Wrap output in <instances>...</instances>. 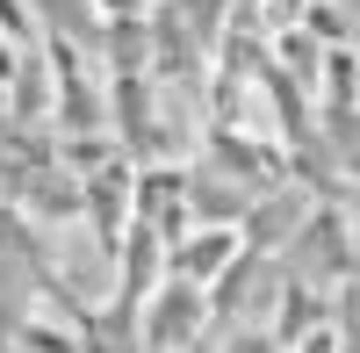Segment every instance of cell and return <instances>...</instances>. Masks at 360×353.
Instances as JSON below:
<instances>
[{"label":"cell","mask_w":360,"mask_h":353,"mask_svg":"<svg viewBox=\"0 0 360 353\" xmlns=\"http://www.w3.org/2000/svg\"><path fill=\"white\" fill-rule=\"evenodd\" d=\"M202 296H209V288L166 274L152 296L137 303V346H144V353H180V346L209 325V303H202Z\"/></svg>","instance_id":"1"},{"label":"cell","mask_w":360,"mask_h":353,"mask_svg":"<svg viewBox=\"0 0 360 353\" xmlns=\"http://www.w3.org/2000/svg\"><path fill=\"white\" fill-rule=\"evenodd\" d=\"M238 259H245L238 224H202V231H188V238L166 252V274H173V281H195V288H217Z\"/></svg>","instance_id":"2"},{"label":"cell","mask_w":360,"mask_h":353,"mask_svg":"<svg viewBox=\"0 0 360 353\" xmlns=\"http://www.w3.org/2000/svg\"><path fill=\"white\" fill-rule=\"evenodd\" d=\"M224 353H288V346L266 332V325H245V332H231V339H224Z\"/></svg>","instance_id":"3"},{"label":"cell","mask_w":360,"mask_h":353,"mask_svg":"<svg viewBox=\"0 0 360 353\" xmlns=\"http://www.w3.org/2000/svg\"><path fill=\"white\" fill-rule=\"evenodd\" d=\"M332 346H339V339H332V332H310V339H295V346H288V353H332Z\"/></svg>","instance_id":"4"}]
</instances>
